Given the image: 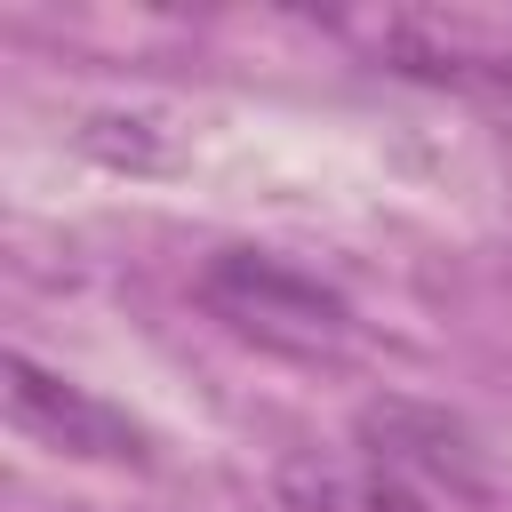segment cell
<instances>
[{
    "label": "cell",
    "mask_w": 512,
    "mask_h": 512,
    "mask_svg": "<svg viewBox=\"0 0 512 512\" xmlns=\"http://www.w3.org/2000/svg\"><path fill=\"white\" fill-rule=\"evenodd\" d=\"M192 296L232 336H248L264 352H288V360H320V352H336L352 336V304L328 280H312L304 264L272 256V248H216L200 264Z\"/></svg>",
    "instance_id": "obj_1"
},
{
    "label": "cell",
    "mask_w": 512,
    "mask_h": 512,
    "mask_svg": "<svg viewBox=\"0 0 512 512\" xmlns=\"http://www.w3.org/2000/svg\"><path fill=\"white\" fill-rule=\"evenodd\" d=\"M368 56L400 80L456 96H512V24L472 8H384L368 24Z\"/></svg>",
    "instance_id": "obj_2"
},
{
    "label": "cell",
    "mask_w": 512,
    "mask_h": 512,
    "mask_svg": "<svg viewBox=\"0 0 512 512\" xmlns=\"http://www.w3.org/2000/svg\"><path fill=\"white\" fill-rule=\"evenodd\" d=\"M0 400H8V424L32 432V440L56 448V456H80V464H144V456H152V448H144V424H136L128 408H112V400H96L88 384L40 368L32 352H8V360H0Z\"/></svg>",
    "instance_id": "obj_3"
},
{
    "label": "cell",
    "mask_w": 512,
    "mask_h": 512,
    "mask_svg": "<svg viewBox=\"0 0 512 512\" xmlns=\"http://www.w3.org/2000/svg\"><path fill=\"white\" fill-rule=\"evenodd\" d=\"M360 456H376L384 472L400 480H448V488H480V456H472V432L424 400H368L360 408Z\"/></svg>",
    "instance_id": "obj_4"
},
{
    "label": "cell",
    "mask_w": 512,
    "mask_h": 512,
    "mask_svg": "<svg viewBox=\"0 0 512 512\" xmlns=\"http://www.w3.org/2000/svg\"><path fill=\"white\" fill-rule=\"evenodd\" d=\"M280 504L288 512H432L424 488L384 472L376 456H288Z\"/></svg>",
    "instance_id": "obj_5"
}]
</instances>
